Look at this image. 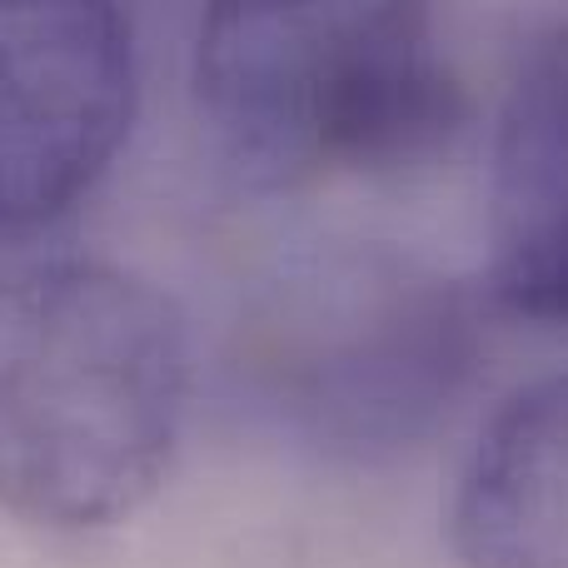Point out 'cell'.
Returning a JSON list of instances; mask_svg holds the SVG:
<instances>
[{"label": "cell", "instance_id": "6da1fadb", "mask_svg": "<svg viewBox=\"0 0 568 568\" xmlns=\"http://www.w3.org/2000/svg\"><path fill=\"white\" fill-rule=\"evenodd\" d=\"M190 414L180 304L115 260H40L0 280V514L50 534L135 519Z\"/></svg>", "mask_w": 568, "mask_h": 568}, {"label": "cell", "instance_id": "7a4b0ae2", "mask_svg": "<svg viewBox=\"0 0 568 568\" xmlns=\"http://www.w3.org/2000/svg\"><path fill=\"white\" fill-rule=\"evenodd\" d=\"M190 95L225 170L270 195L424 165L464 125L434 0H205Z\"/></svg>", "mask_w": 568, "mask_h": 568}, {"label": "cell", "instance_id": "3957f363", "mask_svg": "<svg viewBox=\"0 0 568 568\" xmlns=\"http://www.w3.org/2000/svg\"><path fill=\"white\" fill-rule=\"evenodd\" d=\"M479 364L469 294L409 250L320 245L250 294L240 374L310 449L384 464L454 414Z\"/></svg>", "mask_w": 568, "mask_h": 568}, {"label": "cell", "instance_id": "277c9868", "mask_svg": "<svg viewBox=\"0 0 568 568\" xmlns=\"http://www.w3.org/2000/svg\"><path fill=\"white\" fill-rule=\"evenodd\" d=\"M135 105L125 0H0V245L50 230L110 175Z\"/></svg>", "mask_w": 568, "mask_h": 568}, {"label": "cell", "instance_id": "5b68a950", "mask_svg": "<svg viewBox=\"0 0 568 568\" xmlns=\"http://www.w3.org/2000/svg\"><path fill=\"white\" fill-rule=\"evenodd\" d=\"M484 235L494 304L568 329V20L529 40L499 100Z\"/></svg>", "mask_w": 568, "mask_h": 568}, {"label": "cell", "instance_id": "8992f818", "mask_svg": "<svg viewBox=\"0 0 568 568\" xmlns=\"http://www.w3.org/2000/svg\"><path fill=\"white\" fill-rule=\"evenodd\" d=\"M444 539L459 568H568V369L494 404L459 464Z\"/></svg>", "mask_w": 568, "mask_h": 568}]
</instances>
